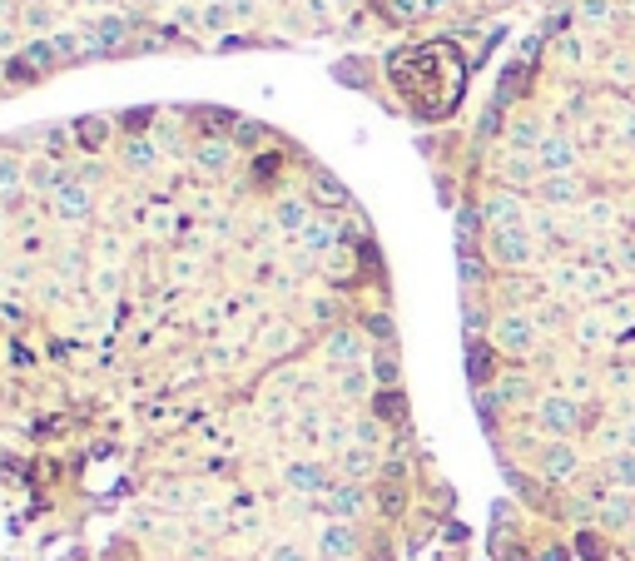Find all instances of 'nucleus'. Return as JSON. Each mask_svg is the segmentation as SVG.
<instances>
[{
  "mask_svg": "<svg viewBox=\"0 0 635 561\" xmlns=\"http://www.w3.org/2000/svg\"><path fill=\"white\" fill-rule=\"evenodd\" d=\"M531 159H536V169H541V174H566V169L576 164V144L566 140V135H546L541 149H536Z\"/></svg>",
  "mask_w": 635,
  "mask_h": 561,
  "instance_id": "8",
  "label": "nucleus"
},
{
  "mask_svg": "<svg viewBox=\"0 0 635 561\" xmlns=\"http://www.w3.org/2000/svg\"><path fill=\"white\" fill-rule=\"evenodd\" d=\"M427 5H442V0H427Z\"/></svg>",
  "mask_w": 635,
  "mask_h": 561,
  "instance_id": "24",
  "label": "nucleus"
},
{
  "mask_svg": "<svg viewBox=\"0 0 635 561\" xmlns=\"http://www.w3.org/2000/svg\"><path fill=\"white\" fill-rule=\"evenodd\" d=\"M487 343H492L497 353H507V358H531V353H536V343H541V328H536V318H531V313L507 308L502 318H492Z\"/></svg>",
  "mask_w": 635,
  "mask_h": 561,
  "instance_id": "2",
  "label": "nucleus"
},
{
  "mask_svg": "<svg viewBox=\"0 0 635 561\" xmlns=\"http://www.w3.org/2000/svg\"><path fill=\"white\" fill-rule=\"evenodd\" d=\"M541 199L546 204H576L581 199V179L576 174H551V179H541Z\"/></svg>",
  "mask_w": 635,
  "mask_h": 561,
  "instance_id": "13",
  "label": "nucleus"
},
{
  "mask_svg": "<svg viewBox=\"0 0 635 561\" xmlns=\"http://www.w3.org/2000/svg\"><path fill=\"white\" fill-rule=\"evenodd\" d=\"M631 561H635V527H631Z\"/></svg>",
  "mask_w": 635,
  "mask_h": 561,
  "instance_id": "23",
  "label": "nucleus"
},
{
  "mask_svg": "<svg viewBox=\"0 0 635 561\" xmlns=\"http://www.w3.org/2000/svg\"><path fill=\"white\" fill-rule=\"evenodd\" d=\"M125 30H129V20H100V30H95V40H100V50H110V45H125Z\"/></svg>",
  "mask_w": 635,
  "mask_h": 561,
  "instance_id": "17",
  "label": "nucleus"
},
{
  "mask_svg": "<svg viewBox=\"0 0 635 561\" xmlns=\"http://www.w3.org/2000/svg\"><path fill=\"white\" fill-rule=\"evenodd\" d=\"M487 259L502 269H531L536 264V239L526 229H487Z\"/></svg>",
  "mask_w": 635,
  "mask_h": 561,
  "instance_id": "3",
  "label": "nucleus"
},
{
  "mask_svg": "<svg viewBox=\"0 0 635 561\" xmlns=\"http://www.w3.org/2000/svg\"><path fill=\"white\" fill-rule=\"evenodd\" d=\"M110 130H115L110 115H80V120H75V144L90 149V154H100V149L110 144Z\"/></svg>",
  "mask_w": 635,
  "mask_h": 561,
  "instance_id": "11",
  "label": "nucleus"
},
{
  "mask_svg": "<svg viewBox=\"0 0 635 561\" xmlns=\"http://www.w3.org/2000/svg\"><path fill=\"white\" fill-rule=\"evenodd\" d=\"M536 179V159H507V184H531Z\"/></svg>",
  "mask_w": 635,
  "mask_h": 561,
  "instance_id": "18",
  "label": "nucleus"
},
{
  "mask_svg": "<svg viewBox=\"0 0 635 561\" xmlns=\"http://www.w3.org/2000/svg\"><path fill=\"white\" fill-rule=\"evenodd\" d=\"M25 20H30V25H45V20H50V10H45V5H30V10H25Z\"/></svg>",
  "mask_w": 635,
  "mask_h": 561,
  "instance_id": "21",
  "label": "nucleus"
},
{
  "mask_svg": "<svg viewBox=\"0 0 635 561\" xmlns=\"http://www.w3.org/2000/svg\"><path fill=\"white\" fill-rule=\"evenodd\" d=\"M0 80H10V60H0Z\"/></svg>",
  "mask_w": 635,
  "mask_h": 561,
  "instance_id": "22",
  "label": "nucleus"
},
{
  "mask_svg": "<svg viewBox=\"0 0 635 561\" xmlns=\"http://www.w3.org/2000/svg\"><path fill=\"white\" fill-rule=\"evenodd\" d=\"M482 219H487V229H526V209L516 194H492L482 204Z\"/></svg>",
  "mask_w": 635,
  "mask_h": 561,
  "instance_id": "9",
  "label": "nucleus"
},
{
  "mask_svg": "<svg viewBox=\"0 0 635 561\" xmlns=\"http://www.w3.org/2000/svg\"><path fill=\"white\" fill-rule=\"evenodd\" d=\"M120 164L134 169V174H149V169H159V144L149 140V135H139V140H125L120 149Z\"/></svg>",
  "mask_w": 635,
  "mask_h": 561,
  "instance_id": "12",
  "label": "nucleus"
},
{
  "mask_svg": "<svg viewBox=\"0 0 635 561\" xmlns=\"http://www.w3.org/2000/svg\"><path fill=\"white\" fill-rule=\"evenodd\" d=\"M194 125H199L204 140H229V135H239L244 115L239 110H224V105H199L194 110Z\"/></svg>",
  "mask_w": 635,
  "mask_h": 561,
  "instance_id": "6",
  "label": "nucleus"
},
{
  "mask_svg": "<svg viewBox=\"0 0 635 561\" xmlns=\"http://www.w3.org/2000/svg\"><path fill=\"white\" fill-rule=\"evenodd\" d=\"M586 10H591V20H606L611 15V0H586Z\"/></svg>",
  "mask_w": 635,
  "mask_h": 561,
  "instance_id": "20",
  "label": "nucleus"
},
{
  "mask_svg": "<svg viewBox=\"0 0 635 561\" xmlns=\"http://www.w3.org/2000/svg\"><path fill=\"white\" fill-rule=\"evenodd\" d=\"M536 467H541V477L546 482H571L576 472H581V452L571 447V442H546L541 452H536Z\"/></svg>",
  "mask_w": 635,
  "mask_h": 561,
  "instance_id": "5",
  "label": "nucleus"
},
{
  "mask_svg": "<svg viewBox=\"0 0 635 561\" xmlns=\"http://www.w3.org/2000/svg\"><path fill=\"white\" fill-rule=\"evenodd\" d=\"M239 164V149L229 140H199L194 144V169L199 174H229Z\"/></svg>",
  "mask_w": 635,
  "mask_h": 561,
  "instance_id": "7",
  "label": "nucleus"
},
{
  "mask_svg": "<svg viewBox=\"0 0 635 561\" xmlns=\"http://www.w3.org/2000/svg\"><path fill=\"white\" fill-rule=\"evenodd\" d=\"M631 517H635L631 497H611V502L601 507V527H606V532H621V527H631Z\"/></svg>",
  "mask_w": 635,
  "mask_h": 561,
  "instance_id": "14",
  "label": "nucleus"
},
{
  "mask_svg": "<svg viewBox=\"0 0 635 561\" xmlns=\"http://www.w3.org/2000/svg\"><path fill=\"white\" fill-rule=\"evenodd\" d=\"M541 140H546V135H541L536 120H516V125H511V144H516V149H531V154H536Z\"/></svg>",
  "mask_w": 635,
  "mask_h": 561,
  "instance_id": "16",
  "label": "nucleus"
},
{
  "mask_svg": "<svg viewBox=\"0 0 635 561\" xmlns=\"http://www.w3.org/2000/svg\"><path fill=\"white\" fill-rule=\"evenodd\" d=\"M293 239V234H288ZM283 264L278 244L234 288L184 283L120 408L65 462L50 398H25L0 358V561H397L392 482H358L353 447H397L378 418V353L343 363L333 333L358 279L323 283L273 338L194 383L139 437L125 427L179 363ZM95 239L75 269V427Z\"/></svg>",
  "mask_w": 635,
  "mask_h": 561,
  "instance_id": "1",
  "label": "nucleus"
},
{
  "mask_svg": "<svg viewBox=\"0 0 635 561\" xmlns=\"http://www.w3.org/2000/svg\"><path fill=\"white\" fill-rule=\"evenodd\" d=\"M606 477H611L621 492H635V452H616V457L606 462Z\"/></svg>",
  "mask_w": 635,
  "mask_h": 561,
  "instance_id": "15",
  "label": "nucleus"
},
{
  "mask_svg": "<svg viewBox=\"0 0 635 561\" xmlns=\"http://www.w3.org/2000/svg\"><path fill=\"white\" fill-rule=\"evenodd\" d=\"M308 199H313L318 209H348V184L318 169V174L308 179Z\"/></svg>",
  "mask_w": 635,
  "mask_h": 561,
  "instance_id": "10",
  "label": "nucleus"
},
{
  "mask_svg": "<svg viewBox=\"0 0 635 561\" xmlns=\"http://www.w3.org/2000/svg\"><path fill=\"white\" fill-rule=\"evenodd\" d=\"M536 427H541V432H551L556 442H566V437L581 427V403H576V398H566V393L541 398V403H536Z\"/></svg>",
  "mask_w": 635,
  "mask_h": 561,
  "instance_id": "4",
  "label": "nucleus"
},
{
  "mask_svg": "<svg viewBox=\"0 0 635 561\" xmlns=\"http://www.w3.org/2000/svg\"><path fill=\"white\" fill-rule=\"evenodd\" d=\"M149 120H154V110H129V115H125V130H129V140H139V135L149 130Z\"/></svg>",
  "mask_w": 635,
  "mask_h": 561,
  "instance_id": "19",
  "label": "nucleus"
}]
</instances>
